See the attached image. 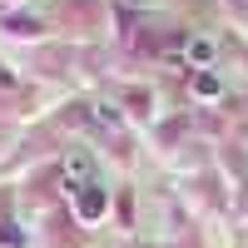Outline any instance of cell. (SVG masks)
<instances>
[{
	"label": "cell",
	"instance_id": "cell-4",
	"mask_svg": "<svg viewBox=\"0 0 248 248\" xmlns=\"http://www.w3.org/2000/svg\"><path fill=\"white\" fill-rule=\"evenodd\" d=\"M194 90H199L203 99H214V94H218V79H214V75H194Z\"/></svg>",
	"mask_w": 248,
	"mask_h": 248
},
{
	"label": "cell",
	"instance_id": "cell-1",
	"mask_svg": "<svg viewBox=\"0 0 248 248\" xmlns=\"http://www.w3.org/2000/svg\"><path fill=\"white\" fill-rule=\"evenodd\" d=\"M65 184H70V194H75V189H90V184H99V179H94V159L79 154V149H70V159H65Z\"/></svg>",
	"mask_w": 248,
	"mask_h": 248
},
{
	"label": "cell",
	"instance_id": "cell-2",
	"mask_svg": "<svg viewBox=\"0 0 248 248\" xmlns=\"http://www.w3.org/2000/svg\"><path fill=\"white\" fill-rule=\"evenodd\" d=\"M75 194H79V214H85V218H99V214H105V194H99V184L75 189Z\"/></svg>",
	"mask_w": 248,
	"mask_h": 248
},
{
	"label": "cell",
	"instance_id": "cell-3",
	"mask_svg": "<svg viewBox=\"0 0 248 248\" xmlns=\"http://www.w3.org/2000/svg\"><path fill=\"white\" fill-rule=\"evenodd\" d=\"M189 60L194 65H209L214 60V40H189Z\"/></svg>",
	"mask_w": 248,
	"mask_h": 248
}]
</instances>
